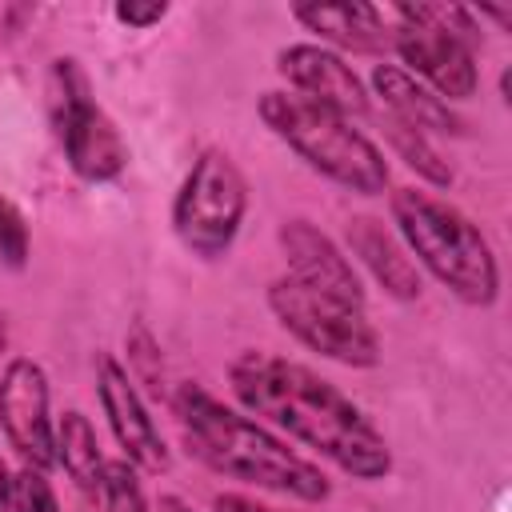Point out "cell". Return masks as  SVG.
<instances>
[{"mask_svg": "<svg viewBox=\"0 0 512 512\" xmlns=\"http://www.w3.org/2000/svg\"><path fill=\"white\" fill-rule=\"evenodd\" d=\"M48 124L68 168L88 184H108L128 168V144L116 120L96 104L92 80L76 56H56L44 84Z\"/></svg>", "mask_w": 512, "mask_h": 512, "instance_id": "5", "label": "cell"}, {"mask_svg": "<svg viewBox=\"0 0 512 512\" xmlns=\"http://www.w3.org/2000/svg\"><path fill=\"white\" fill-rule=\"evenodd\" d=\"M384 132H388L396 156H400L420 180H428L432 188H452V168H448V160L432 148V140H428L424 132L408 128V124H400V120H392V116H388V128H384Z\"/></svg>", "mask_w": 512, "mask_h": 512, "instance_id": "17", "label": "cell"}, {"mask_svg": "<svg viewBox=\"0 0 512 512\" xmlns=\"http://www.w3.org/2000/svg\"><path fill=\"white\" fill-rule=\"evenodd\" d=\"M292 20L308 32H316L320 40L348 48V52H380L388 48L392 32H388V16L376 4L364 0H344V4H292Z\"/></svg>", "mask_w": 512, "mask_h": 512, "instance_id": "13", "label": "cell"}, {"mask_svg": "<svg viewBox=\"0 0 512 512\" xmlns=\"http://www.w3.org/2000/svg\"><path fill=\"white\" fill-rule=\"evenodd\" d=\"M372 88L384 100V108L392 112V120H400V124H408V128H416L424 136H432V132L460 136L464 132V120L456 116V108L444 104L436 92H428L400 64H376L372 68Z\"/></svg>", "mask_w": 512, "mask_h": 512, "instance_id": "14", "label": "cell"}, {"mask_svg": "<svg viewBox=\"0 0 512 512\" xmlns=\"http://www.w3.org/2000/svg\"><path fill=\"white\" fill-rule=\"evenodd\" d=\"M256 112L264 128L288 144L312 172L324 180L356 192V196H380L388 188V160L348 116L320 108L296 92H264L256 100Z\"/></svg>", "mask_w": 512, "mask_h": 512, "instance_id": "4", "label": "cell"}, {"mask_svg": "<svg viewBox=\"0 0 512 512\" xmlns=\"http://www.w3.org/2000/svg\"><path fill=\"white\" fill-rule=\"evenodd\" d=\"M16 512H60V500L40 468H20L16 472Z\"/></svg>", "mask_w": 512, "mask_h": 512, "instance_id": "21", "label": "cell"}, {"mask_svg": "<svg viewBox=\"0 0 512 512\" xmlns=\"http://www.w3.org/2000/svg\"><path fill=\"white\" fill-rule=\"evenodd\" d=\"M384 16H392L396 24L388 28L392 40L388 48H396V56L408 64V76H420V84L428 92H436L444 104L448 100H472L480 88V72H476V48H468L460 36L420 20L412 12V4H388Z\"/></svg>", "mask_w": 512, "mask_h": 512, "instance_id": "8", "label": "cell"}, {"mask_svg": "<svg viewBox=\"0 0 512 512\" xmlns=\"http://www.w3.org/2000/svg\"><path fill=\"white\" fill-rule=\"evenodd\" d=\"M0 428L28 468L56 464V424L48 416V376L36 360L12 356L0 372Z\"/></svg>", "mask_w": 512, "mask_h": 512, "instance_id": "9", "label": "cell"}, {"mask_svg": "<svg viewBox=\"0 0 512 512\" xmlns=\"http://www.w3.org/2000/svg\"><path fill=\"white\" fill-rule=\"evenodd\" d=\"M100 496H104L108 512H148L144 484L136 476V464H128V460H104Z\"/></svg>", "mask_w": 512, "mask_h": 512, "instance_id": "19", "label": "cell"}, {"mask_svg": "<svg viewBox=\"0 0 512 512\" xmlns=\"http://www.w3.org/2000/svg\"><path fill=\"white\" fill-rule=\"evenodd\" d=\"M172 408H176V424H180L188 452L204 468H212L228 480H244L264 492L300 500V504H320L332 496L328 476L312 460L296 456L264 424H256V420L240 416L236 408H228L224 400H216L204 384L184 380L172 392Z\"/></svg>", "mask_w": 512, "mask_h": 512, "instance_id": "2", "label": "cell"}, {"mask_svg": "<svg viewBox=\"0 0 512 512\" xmlns=\"http://www.w3.org/2000/svg\"><path fill=\"white\" fill-rule=\"evenodd\" d=\"M344 240L352 248V256H360V264L372 272V280L392 296V300H416L420 296V272L412 264V256L404 252V244L396 236H388L380 228V220L372 216H352L344 228Z\"/></svg>", "mask_w": 512, "mask_h": 512, "instance_id": "15", "label": "cell"}, {"mask_svg": "<svg viewBox=\"0 0 512 512\" xmlns=\"http://www.w3.org/2000/svg\"><path fill=\"white\" fill-rule=\"evenodd\" d=\"M392 224L412 264H424L456 300L472 308H488L500 296V264L488 236L448 200L396 188L392 192Z\"/></svg>", "mask_w": 512, "mask_h": 512, "instance_id": "3", "label": "cell"}, {"mask_svg": "<svg viewBox=\"0 0 512 512\" xmlns=\"http://www.w3.org/2000/svg\"><path fill=\"white\" fill-rule=\"evenodd\" d=\"M276 72L288 80V88L320 108H332L340 116H364L368 96L352 64H344L340 52L320 44H288L276 52Z\"/></svg>", "mask_w": 512, "mask_h": 512, "instance_id": "12", "label": "cell"}, {"mask_svg": "<svg viewBox=\"0 0 512 512\" xmlns=\"http://www.w3.org/2000/svg\"><path fill=\"white\" fill-rule=\"evenodd\" d=\"M248 212V180L236 168V160L224 148H204L192 168L180 180V192L172 200V232L176 240L200 256L216 260L224 256L244 224Z\"/></svg>", "mask_w": 512, "mask_h": 512, "instance_id": "6", "label": "cell"}, {"mask_svg": "<svg viewBox=\"0 0 512 512\" xmlns=\"http://www.w3.org/2000/svg\"><path fill=\"white\" fill-rule=\"evenodd\" d=\"M112 16L120 24H128V28H152V24H160L168 16V4L164 0H120L112 8Z\"/></svg>", "mask_w": 512, "mask_h": 512, "instance_id": "22", "label": "cell"}, {"mask_svg": "<svg viewBox=\"0 0 512 512\" xmlns=\"http://www.w3.org/2000/svg\"><path fill=\"white\" fill-rule=\"evenodd\" d=\"M28 264V224L24 212L0 192V268H24Z\"/></svg>", "mask_w": 512, "mask_h": 512, "instance_id": "20", "label": "cell"}, {"mask_svg": "<svg viewBox=\"0 0 512 512\" xmlns=\"http://www.w3.org/2000/svg\"><path fill=\"white\" fill-rule=\"evenodd\" d=\"M228 384L248 412L320 452L352 480H384L392 472L384 432L320 372L272 352H240L228 364Z\"/></svg>", "mask_w": 512, "mask_h": 512, "instance_id": "1", "label": "cell"}, {"mask_svg": "<svg viewBox=\"0 0 512 512\" xmlns=\"http://www.w3.org/2000/svg\"><path fill=\"white\" fill-rule=\"evenodd\" d=\"M96 396H100V408L108 416L116 444L124 448V460L144 472H168L172 456L164 448V436H160L156 420L148 416V404H144L136 380L112 352L96 356Z\"/></svg>", "mask_w": 512, "mask_h": 512, "instance_id": "10", "label": "cell"}, {"mask_svg": "<svg viewBox=\"0 0 512 512\" xmlns=\"http://www.w3.org/2000/svg\"><path fill=\"white\" fill-rule=\"evenodd\" d=\"M212 512H284V508L260 504L256 496H244V492H220V496L212 500Z\"/></svg>", "mask_w": 512, "mask_h": 512, "instance_id": "23", "label": "cell"}, {"mask_svg": "<svg viewBox=\"0 0 512 512\" xmlns=\"http://www.w3.org/2000/svg\"><path fill=\"white\" fill-rule=\"evenodd\" d=\"M124 352H128V376L136 380V388L144 384L152 396L164 392V360H160V344L144 324H132L124 336Z\"/></svg>", "mask_w": 512, "mask_h": 512, "instance_id": "18", "label": "cell"}, {"mask_svg": "<svg viewBox=\"0 0 512 512\" xmlns=\"http://www.w3.org/2000/svg\"><path fill=\"white\" fill-rule=\"evenodd\" d=\"M276 240H280V252L288 260V280H296L320 296H332L340 304L364 308V284H360L352 260L312 220H304V216L284 220L276 228Z\"/></svg>", "mask_w": 512, "mask_h": 512, "instance_id": "11", "label": "cell"}, {"mask_svg": "<svg viewBox=\"0 0 512 512\" xmlns=\"http://www.w3.org/2000/svg\"><path fill=\"white\" fill-rule=\"evenodd\" d=\"M148 512H192V508H188L180 496H160L156 508H148Z\"/></svg>", "mask_w": 512, "mask_h": 512, "instance_id": "25", "label": "cell"}, {"mask_svg": "<svg viewBox=\"0 0 512 512\" xmlns=\"http://www.w3.org/2000/svg\"><path fill=\"white\" fill-rule=\"evenodd\" d=\"M0 512H16V472L0 456Z\"/></svg>", "mask_w": 512, "mask_h": 512, "instance_id": "24", "label": "cell"}, {"mask_svg": "<svg viewBox=\"0 0 512 512\" xmlns=\"http://www.w3.org/2000/svg\"><path fill=\"white\" fill-rule=\"evenodd\" d=\"M56 464L76 480V488L84 492H100L104 480V456H100V440L92 420L80 408H68L56 424Z\"/></svg>", "mask_w": 512, "mask_h": 512, "instance_id": "16", "label": "cell"}, {"mask_svg": "<svg viewBox=\"0 0 512 512\" xmlns=\"http://www.w3.org/2000/svg\"><path fill=\"white\" fill-rule=\"evenodd\" d=\"M268 308L288 336H296L304 348L320 352L324 360H336L348 368H376L384 356L380 332L372 328L364 308L320 296L288 276H276L268 284Z\"/></svg>", "mask_w": 512, "mask_h": 512, "instance_id": "7", "label": "cell"}]
</instances>
